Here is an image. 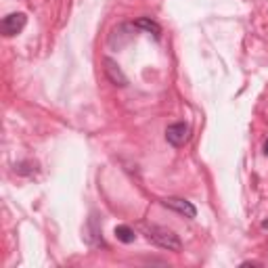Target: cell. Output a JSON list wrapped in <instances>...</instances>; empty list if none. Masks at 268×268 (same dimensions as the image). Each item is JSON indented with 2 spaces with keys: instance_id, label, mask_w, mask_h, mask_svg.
Returning a JSON list of instances; mask_svg holds the SVG:
<instances>
[{
  "instance_id": "1",
  "label": "cell",
  "mask_w": 268,
  "mask_h": 268,
  "mask_svg": "<svg viewBox=\"0 0 268 268\" xmlns=\"http://www.w3.org/2000/svg\"><path fill=\"white\" fill-rule=\"evenodd\" d=\"M145 237L149 239L151 243H155L157 248L161 249H168V251H180L182 248V241L180 237L176 235L172 229H166V227H157V224H151V227H143Z\"/></svg>"
},
{
  "instance_id": "2",
  "label": "cell",
  "mask_w": 268,
  "mask_h": 268,
  "mask_svg": "<svg viewBox=\"0 0 268 268\" xmlns=\"http://www.w3.org/2000/svg\"><path fill=\"white\" fill-rule=\"evenodd\" d=\"M189 136H191V128L185 122H176L172 126H168L166 130V140L172 147H182L189 140Z\"/></svg>"
},
{
  "instance_id": "9",
  "label": "cell",
  "mask_w": 268,
  "mask_h": 268,
  "mask_svg": "<svg viewBox=\"0 0 268 268\" xmlns=\"http://www.w3.org/2000/svg\"><path fill=\"white\" fill-rule=\"evenodd\" d=\"M264 155H268V138H266V143H264Z\"/></svg>"
},
{
  "instance_id": "8",
  "label": "cell",
  "mask_w": 268,
  "mask_h": 268,
  "mask_svg": "<svg viewBox=\"0 0 268 268\" xmlns=\"http://www.w3.org/2000/svg\"><path fill=\"white\" fill-rule=\"evenodd\" d=\"M115 237L119 239L122 243H132L134 241V230L130 227H126V224H119V227H115Z\"/></svg>"
},
{
  "instance_id": "3",
  "label": "cell",
  "mask_w": 268,
  "mask_h": 268,
  "mask_svg": "<svg viewBox=\"0 0 268 268\" xmlns=\"http://www.w3.org/2000/svg\"><path fill=\"white\" fill-rule=\"evenodd\" d=\"M25 27V15L23 13H11L2 19L0 23V30H2L4 36H17V34Z\"/></svg>"
},
{
  "instance_id": "6",
  "label": "cell",
  "mask_w": 268,
  "mask_h": 268,
  "mask_svg": "<svg viewBox=\"0 0 268 268\" xmlns=\"http://www.w3.org/2000/svg\"><path fill=\"white\" fill-rule=\"evenodd\" d=\"M84 239H86L88 245H93V248H103L105 245L103 237H101V229H98L95 216H90V220L86 224V235H84Z\"/></svg>"
},
{
  "instance_id": "7",
  "label": "cell",
  "mask_w": 268,
  "mask_h": 268,
  "mask_svg": "<svg viewBox=\"0 0 268 268\" xmlns=\"http://www.w3.org/2000/svg\"><path fill=\"white\" fill-rule=\"evenodd\" d=\"M134 27H136V30H145V32L153 34L155 38H159V34H161V27H159V23H155V21H153V19H149V17L138 19L136 23H134Z\"/></svg>"
},
{
  "instance_id": "4",
  "label": "cell",
  "mask_w": 268,
  "mask_h": 268,
  "mask_svg": "<svg viewBox=\"0 0 268 268\" xmlns=\"http://www.w3.org/2000/svg\"><path fill=\"white\" fill-rule=\"evenodd\" d=\"M161 203H164V208L178 211V214L187 216V218H195L197 216V210H195L193 203L187 201V199H180V197H166Z\"/></svg>"
},
{
  "instance_id": "5",
  "label": "cell",
  "mask_w": 268,
  "mask_h": 268,
  "mask_svg": "<svg viewBox=\"0 0 268 268\" xmlns=\"http://www.w3.org/2000/svg\"><path fill=\"white\" fill-rule=\"evenodd\" d=\"M103 65H105V76L109 77V82L111 84H115V86H126L128 84V77L124 76V72L119 69V65L114 61V59H109V57H105L103 59Z\"/></svg>"
}]
</instances>
